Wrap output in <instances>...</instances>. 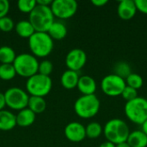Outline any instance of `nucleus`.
I'll list each match as a JSON object with an SVG mask.
<instances>
[{
    "mask_svg": "<svg viewBox=\"0 0 147 147\" xmlns=\"http://www.w3.org/2000/svg\"><path fill=\"white\" fill-rule=\"evenodd\" d=\"M47 34L50 35V37L53 40H59L64 39L66 36V34H67V28L63 22L54 21L53 23L49 28V29L47 31Z\"/></svg>",
    "mask_w": 147,
    "mask_h": 147,
    "instance_id": "nucleus-19",
    "label": "nucleus"
},
{
    "mask_svg": "<svg viewBox=\"0 0 147 147\" xmlns=\"http://www.w3.org/2000/svg\"><path fill=\"white\" fill-rule=\"evenodd\" d=\"M115 147H131V146L127 144V142H122V143H120V144L115 145Z\"/></svg>",
    "mask_w": 147,
    "mask_h": 147,
    "instance_id": "nucleus-38",
    "label": "nucleus"
},
{
    "mask_svg": "<svg viewBox=\"0 0 147 147\" xmlns=\"http://www.w3.org/2000/svg\"><path fill=\"white\" fill-rule=\"evenodd\" d=\"M5 106H6V101H5L4 93L0 92V111L3 110Z\"/></svg>",
    "mask_w": 147,
    "mask_h": 147,
    "instance_id": "nucleus-34",
    "label": "nucleus"
},
{
    "mask_svg": "<svg viewBox=\"0 0 147 147\" xmlns=\"http://www.w3.org/2000/svg\"><path fill=\"white\" fill-rule=\"evenodd\" d=\"M87 62L86 53L80 48L71 50L65 57V65L68 70L74 71H80Z\"/></svg>",
    "mask_w": 147,
    "mask_h": 147,
    "instance_id": "nucleus-11",
    "label": "nucleus"
},
{
    "mask_svg": "<svg viewBox=\"0 0 147 147\" xmlns=\"http://www.w3.org/2000/svg\"><path fill=\"white\" fill-rule=\"evenodd\" d=\"M28 108L34 112L35 115L36 114H40L43 113L46 109H47V102L44 97H40V96H29L28 99Z\"/></svg>",
    "mask_w": 147,
    "mask_h": 147,
    "instance_id": "nucleus-21",
    "label": "nucleus"
},
{
    "mask_svg": "<svg viewBox=\"0 0 147 147\" xmlns=\"http://www.w3.org/2000/svg\"><path fill=\"white\" fill-rule=\"evenodd\" d=\"M99 147H115V145L111 143V142H109V141H105V142L102 143L99 146Z\"/></svg>",
    "mask_w": 147,
    "mask_h": 147,
    "instance_id": "nucleus-36",
    "label": "nucleus"
},
{
    "mask_svg": "<svg viewBox=\"0 0 147 147\" xmlns=\"http://www.w3.org/2000/svg\"><path fill=\"white\" fill-rule=\"evenodd\" d=\"M50 8L54 17L68 19L77 13L78 3L75 0H54Z\"/></svg>",
    "mask_w": 147,
    "mask_h": 147,
    "instance_id": "nucleus-10",
    "label": "nucleus"
},
{
    "mask_svg": "<svg viewBox=\"0 0 147 147\" xmlns=\"http://www.w3.org/2000/svg\"><path fill=\"white\" fill-rule=\"evenodd\" d=\"M53 70V65L50 60H43L40 63H39L38 67V73L44 75V76H49Z\"/></svg>",
    "mask_w": 147,
    "mask_h": 147,
    "instance_id": "nucleus-27",
    "label": "nucleus"
},
{
    "mask_svg": "<svg viewBox=\"0 0 147 147\" xmlns=\"http://www.w3.org/2000/svg\"><path fill=\"white\" fill-rule=\"evenodd\" d=\"M124 111L130 121L142 125L147 120V99L138 96L130 102H127Z\"/></svg>",
    "mask_w": 147,
    "mask_h": 147,
    "instance_id": "nucleus-6",
    "label": "nucleus"
},
{
    "mask_svg": "<svg viewBox=\"0 0 147 147\" xmlns=\"http://www.w3.org/2000/svg\"><path fill=\"white\" fill-rule=\"evenodd\" d=\"M53 40L46 32H34L28 39V47L34 57L45 58L53 49Z\"/></svg>",
    "mask_w": 147,
    "mask_h": 147,
    "instance_id": "nucleus-3",
    "label": "nucleus"
},
{
    "mask_svg": "<svg viewBox=\"0 0 147 147\" xmlns=\"http://www.w3.org/2000/svg\"><path fill=\"white\" fill-rule=\"evenodd\" d=\"M15 30L16 34L22 38L29 39L35 32L33 25L28 20H22L15 25Z\"/></svg>",
    "mask_w": 147,
    "mask_h": 147,
    "instance_id": "nucleus-20",
    "label": "nucleus"
},
{
    "mask_svg": "<svg viewBox=\"0 0 147 147\" xmlns=\"http://www.w3.org/2000/svg\"><path fill=\"white\" fill-rule=\"evenodd\" d=\"M91 3L96 7H102L108 3V0H92Z\"/></svg>",
    "mask_w": 147,
    "mask_h": 147,
    "instance_id": "nucleus-33",
    "label": "nucleus"
},
{
    "mask_svg": "<svg viewBox=\"0 0 147 147\" xmlns=\"http://www.w3.org/2000/svg\"><path fill=\"white\" fill-rule=\"evenodd\" d=\"M65 136L71 142H81L86 138L85 127L78 121H72L65 127Z\"/></svg>",
    "mask_w": 147,
    "mask_h": 147,
    "instance_id": "nucleus-12",
    "label": "nucleus"
},
{
    "mask_svg": "<svg viewBox=\"0 0 147 147\" xmlns=\"http://www.w3.org/2000/svg\"><path fill=\"white\" fill-rule=\"evenodd\" d=\"M16 76V70L13 64H1L0 65V78L4 81L13 79Z\"/></svg>",
    "mask_w": 147,
    "mask_h": 147,
    "instance_id": "nucleus-24",
    "label": "nucleus"
},
{
    "mask_svg": "<svg viewBox=\"0 0 147 147\" xmlns=\"http://www.w3.org/2000/svg\"><path fill=\"white\" fill-rule=\"evenodd\" d=\"M101 102L96 95L82 96L74 103V111L83 119H90L96 115L100 110Z\"/></svg>",
    "mask_w": 147,
    "mask_h": 147,
    "instance_id": "nucleus-4",
    "label": "nucleus"
},
{
    "mask_svg": "<svg viewBox=\"0 0 147 147\" xmlns=\"http://www.w3.org/2000/svg\"><path fill=\"white\" fill-rule=\"evenodd\" d=\"M137 10L147 15V0H134Z\"/></svg>",
    "mask_w": 147,
    "mask_h": 147,
    "instance_id": "nucleus-32",
    "label": "nucleus"
},
{
    "mask_svg": "<svg viewBox=\"0 0 147 147\" xmlns=\"http://www.w3.org/2000/svg\"><path fill=\"white\" fill-rule=\"evenodd\" d=\"M137 7L134 0H122L119 2L117 6V15L118 16L125 21L130 20L137 13Z\"/></svg>",
    "mask_w": 147,
    "mask_h": 147,
    "instance_id": "nucleus-13",
    "label": "nucleus"
},
{
    "mask_svg": "<svg viewBox=\"0 0 147 147\" xmlns=\"http://www.w3.org/2000/svg\"><path fill=\"white\" fill-rule=\"evenodd\" d=\"M16 58V52L9 46L0 47V63L1 64H13Z\"/></svg>",
    "mask_w": 147,
    "mask_h": 147,
    "instance_id": "nucleus-22",
    "label": "nucleus"
},
{
    "mask_svg": "<svg viewBox=\"0 0 147 147\" xmlns=\"http://www.w3.org/2000/svg\"><path fill=\"white\" fill-rule=\"evenodd\" d=\"M15 28V23L12 18L8 16L0 18V30L3 32H10Z\"/></svg>",
    "mask_w": 147,
    "mask_h": 147,
    "instance_id": "nucleus-28",
    "label": "nucleus"
},
{
    "mask_svg": "<svg viewBox=\"0 0 147 147\" xmlns=\"http://www.w3.org/2000/svg\"><path fill=\"white\" fill-rule=\"evenodd\" d=\"M126 81V84L129 87H132L135 90H139L143 86L144 81L143 78L140 75L137 74V73H130L125 79Z\"/></svg>",
    "mask_w": 147,
    "mask_h": 147,
    "instance_id": "nucleus-25",
    "label": "nucleus"
},
{
    "mask_svg": "<svg viewBox=\"0 0 147 147\" xmlns=\"http://www.w3.org/2000/svg\"><path fill=\"white\" fill-rule=\"evenodd\" d=\"M16 126V115L9 110L0 111V130L9 131Z\"/></svg>",
    "mask_w": 147,
    "mask_h": 147,
    "instance_id": "nucleus-16",
    "label": "nucleus"
},
{
    "mask_svg": "<svg viewBox=\"0 0 147 147\" xmlns=\"http://www.w3.org/2000/svg\"><path fill=\"white\" fill-rule=\"evenodd\" d=\"M126 85L125 79L115 73L105 76L101 82L102 92L109 96H121Z\"/></svg>",
    "mask_w": 147,
    "mask_h": 147,
    "instance_id": "nucleus-9",
    "label": "nucleus"
},
{
    "mask_svg": "<svg viewBox=\"0 0 147 147\" xmlns=\"http://www.w3.org/2000/svg\"><path fill=\"white\" fill-rule=\"evenodd\" d=\"M85 133L87 138L90 140H96L99 138L103 133V127L101 126L100 123L93 121L89 123L87 127H85Z\"/></svg>",
    "mask_w": 147,
    "mask_h": 147,
    "instance_id": "nucleus-23",
    "label": "nucleus"
},
{
    "mask_svg": "<svg viewBox=\"0 0 147 147\" xmlns=\"http://www.w3.org/2000/svg\"><path fill=\"white\" fill-rule=\"evenodd\" d=\"M127 142L131 147H146L147 135L142 130L130 132Z\"/></svg>",
    "mask_w": 147,
    "mask_h": 147,
    "instance_id": "nucleus-18",
    "label": "nucleus"
},
{
    "mask_svg": "<svg viewBox=\"0 0 147 147\" xmlns=\"http://www.w3.org/2000/svg\"><path fill=\"white\" fill-rule=\"evenodd\" d=\"M77 88L83 94V96L95 95V92L96 91V83L92 77L84 75L79 77Z\"/></svg>",
    "mask_w": 147,
    "mask_h": 147,
    "instance_id": "nucleus-14",
    "label": "nucleus"
},
{
    "mask_svg": "<svg viewBox=\"0 0 147 147\" xmlns=\"http://www.w3.org/2000/svg\"><path fill=\"white\" fill-rule=\"evenodd\" d=\"M6 106L13 110H22L28 108L29 95L19 87H11L4 92Z\"/></svg>",
    "mask_w": 147,
    "mask_h": 147,
    "instance_id": "nucleus-8",
    "label": "nucleus"
},
{
    "mask_svg": "<svg viewBox=\"0 0 147 147\" xmlns=\"http://www.w3.org/2000/svg\"><path fill=\"white\" fill-rule=\"evenodd\" d=\"M36 4V0H19L17 2V8L21 12L29 15L35 8Z\"/></svg>",
    "mask_w": 147,
    "mask_h": 147,
    "instance_id": "nucleus-26",
    "label": "nucleus"
},
{
    "mask_svg": "<svg viewBox=\"0 0 147 147\" xmlns=\"http://www.w3.org/2000/svg\"><path fill=\"white\" fill-rule=\"evenodd\" d=\"M10 4L8 0H0V18L4 17L9 11Z\"/></svg>",
    "mask_w": 147,
    "mask_h": 147,
    "instance_id": "nucleus-31",
    "label": "nucleus"
},
{
    "mask_svg": "<svg viewBox=\"0 0 147 147\" xmlns=\"http://www.w3.org/2000/svg\"><path fill=\"white\" fill-rule=\"evenodd\" d=\"M16 75L28 78L38 73L39 62L37 58L30 53H21L16 55L13 63Z\"/></svg>",
    "mask_w": 147,
    "mask_h": 147,
    "instance_id": "nucleus-7",
    "label": "nucleus"
},
{
    "mask_svg": "<svg viewBox=\"0 0 147 147\" xmlns=\"http://www.w3.org/2000/svg\"><path fill=\"white\" fill-rule=\"evenodd\" d=\"M141 127H142V131L147 135V120L141 125Z\"/></svg>",
    "mask_w": 147,
    "mask_h": 147,
    "instance_id": "nucleus-37",
    "label": "nucleus"
},
{
    "mask_svg": "<svg viewBox=\"0 0 147 147\" xmlns=\"http://www.w3.org/2000/svg\"><path fill=\"white\" fill-rule=\"evenodd\" d=\"M35 114L32 112L28 108L22 109L16 115V126L22 127H27L34 124L35 121Z\"/></svg>",
    "mask_w": 147,
    "mask_h": 147,
    "instance_id": "nucleus-17",
    "label": "nucleus"
},
{
    "mask_svg": "<svg viewBox=\"0 0 147 147\" xmlns=\"http://www.w3.org/2000/svg\"><path fill=\"white\" fill-rule=\"evenodd\" d=\"M103 134L107 141L117 145L127 142L130 134V130L126 121L121 119L115 118L106 122L103 127Z\"/></svg>",
    "mask_w": 147,
    "mask_h": 147,
    "instance_id": "nucleus-1",
    "label": "nucleus"
},
{
    "mask_svg": "<svg viewBox=\"0 0 147 147\" xmlns=\"http://www.w3.org/2000/svg\"><path fill=\"white\" fill-rule=\"evenodd\" d=\"M127 102H130L135 98L138 97V90L132 88V87H129L127 85H126L125 89L123 90L121 95Z\"/></svg>",
    "mask_w": 147,
    "mask_h": 147,
    "instance_id": "nucleus-30",
    "label": "nucleus"
},
{
    "mask_svg": "<svg viewBox=\"0 0 147 147\" xmlns=\"http://www.w3.org/2000/svg\"><path fill=\"white\" fill-rule=\"evenodd\" d=\"M37 4L42 6H51L53 1L52 0H36Z\"/></svg>",
    "mask_w": 147,
    "mask_h": 147,
    "instance_id": "nucleus-35",
    "label": "nucleus"
},
{
    "mask_svg": "<svg viewBox=\"0 0 147 147\" xmlns=\"http://www.w3.org/2000/svg\"><path fill=\"white\" fill-rule=\"evenodd\" d=\"M53 87V81L49 76L40 73L28 78L26 82V90L29 96L44 97L48 95Z\"/></svg>",
    "mask_w": 147,
    "mask_h": 147,
    "instance_id": "nucleus-5",
    "label": "nucleus"
},
{
    "mask_svg": "<svg viewBox=\"0 0 147 147\" xmlns=\"http://www.w3.org/2000/svg\"><path fill=\"white\" fill-rule=\"evenodd\" d=\"M115 71H115V74L120 76L122 78H127L131 73L129 65L125 62H120L119 64H117L116 66H115Z\"/></svg>",
    "mask_w": 147,
    "mask_h": 147,
    "instance_id": "nucleus-29",
    "label": "nucleus"
},
{
    "mask_svg": "<svg viewBox=\"0 0 147 147\" xmlns=\"http://www.w3.org/2000/svg\"><path fill=\"white\" fill-rule=\"evenodd\" d=\"M79 80V75L78 71L71 70H66L63 72L60 78L61 85L66 90H72L77 87Z\"/></svg>",
    "mask_w": 147,
    "mask_h": 147,
    "instance_id": "nucleus-15",
    "label": "nucleus"
},
{
    "mask_svg": "<svg viewBox=\"0 0 147 147\" xmlns=\"http://www.w3.org/2000/svg\"><path fill=\"white\" fill-rule=\"evenodd\" d=\"M28 21L33 25L35 32L47 33L49 28L55 20L50 6L36 4L35 8L28 16Z\"/></svg>",
    "mask_w": 147,
    "mask_h": 147,
    "instance_id": "nucleus-2",
    "label": "nucleus"
}]
</instances>
